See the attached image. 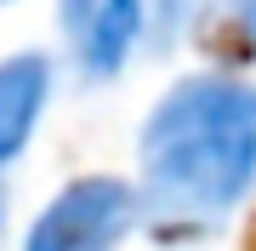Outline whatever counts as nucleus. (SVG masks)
Returning <instances> with one entry per match:
<instances>
[{
    "label": "nucleus",
    "mask_w": 256,
    "mask_h": 251,
    "mask_svg": "<svg viewBox=\"0 0 256 251\" xmlns=\"http://www.w3.org/2000/svg\"><path fill=\"white\" fill-rule=\"evenodd\" d=\"M0 228H6V183H0Z\"/></svg>",
    "instance_id": "423d86ee"
},
{
    "label": "nucleus",
    "mask_w": 256,
    "mask_h": 251,
    "mask_svg": "<svg viewBox=\"0 0 256 251\" xmlns=\"http://www.w3.org/2000/svg\"><path fill=\"white\" fill-rule=\"evenodd\" d=\"M57 29L86 80H114L148 40V0H57Z\"/></svg>",
    "instance_id": "7ed1b4c3"
},
{
    "label": "nucleus",
    "mask_w": 256,
    "mask_h": 251,
    "mask_svg": "<svg viewBox=\"0 0 256 251\" xmlns=\"http://www.w3.org/2000/svg\"><path fill=\"white\" fill-rule=\"evenodd\" d=\"M46 103H52V57L46 52H12L0 63V166H12L28 149Z\"/></svg>",
    "instance_id": "20e7f679"
},
{
    "label": "nucleus",
    "mask_w": 256,
    "mask_h": 251,
    "mask_svg": "<svg viewBox=\"0 0 256 251\" xmlns=\"http://www.w3.org/2000/svg\"><path fill=\"white\" fill-rule=\"evenodd\" d=\"M137 188L160 234L222 228L256 194V80L210 69L160 92L137 137Z\"/></svg>",
    "instance_id": "f257e3e1"
},
{
    "label": "nucleus",
    "mask_w": 256,
    "mask_h": 251,
    "mask_svg": "<svg viewBox=\"0 0 256 251\" xmlns=\"http://www.w3.org/2000/svg\"><path fill=\"white\" fill-rule=\"evenodd\" d=\"M137 223H148L137 183L108 177V171L74 177L68 188H57L46 200V211L28 223L23 251H120Z\"/></svg>",
    "instance_id": "f03ea898"
},
{
    "label": "nucleus",
    "mask_w": 256,
    "mask_h": 251,
    "mask_svg": "<svg viewBox=\"0 0 256 251\" xmlns=\"http://www.w3.org/2000/svg\"><path fill=\"white\" fill-rule=\"evenodd\" d=\"M222 12H228L234 35H239V40H245V46L256 52V0H222Z\"/></svg>",
    "instance_id": "39448f33"
}]
</instances>
